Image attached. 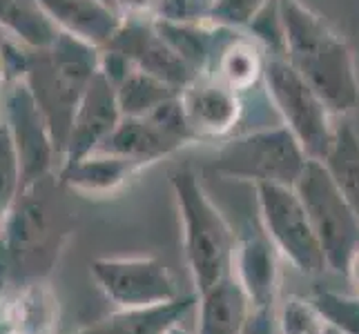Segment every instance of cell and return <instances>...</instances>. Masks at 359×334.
I'll return each mask as SVG.
<instances>
[{
    "label": "cell",
    "instance_id": "obj_33",
    "mask_svg": "<svg viewBox=\"0 0 359 334\" xmlns=\"http://www.w3.org/2000/svg\"><path fill=\"white\" fill-rule=\"evenodd\" d=\"M326 334H341L337 328H332V326H328V330H326Z\"/></svg>",
    "mask_w": 359,
    "mask_h": 334
},
{
    "label": "cell",
    "instance_id": "obj_10",
    "mask_svg": "<svg viewBox=\"0 0 359 334\" xmlns=\"http://www.w3.org/2000/svg\"><path fill=\"white\" fill-rule=\"evenodd\" d=\"M121 118L123 111L118 105L116 88L98 71L81 96L76 111H74L58 169L101 150L105 141L118 127Z\"/></svg>",
    "mask_w": 359,
    "mask_h": 334
},
{
    "label": "cell",
    "instance_id": "obj_25",
    "mask_svg": "<svg viewBox=\"0 0 359 334\" xmlns=\"http://www.w3.org/2000/svg\"><path fill=\"white\" fill-rule=\"evenodd\" d=\"M20 190H22L20 158L7 125L0 118V218L14 205Z\"/></svg>",
    "mask_w": 359,
    "mask_h": 334
},
{
    "label": "cell",
    "instance_id": "obj_27",
    "mask_svg": "<svg viewBox=\"0 0 359 334\" xmlns=\"http://www.w3.org/2000/svg\"><path fill=\"white\" fill-rule=\"evenodd\" d=\"M268 3L270 0H212L208 18L224 27L245 32L248 25Z\"/></svg>",
    "mask_w": 359,
    "mask_h": 334
},
{
    "label": "cell",
    "instance_id": "obj_16",
    "mask_svg": "<svg viewBox=\"0 0 359 334\" xmlns=\"http://www.w3.org/2000/svg\"><path fill=\"white\" fill-rule=\"evenodd\" d=\"M0 316L16 334H60V301L45 279L20 283L0 305Z\"/></svg>",
    "mask_w": 359,
    "mask_h": 334
},
{
    "label": "cell",
    "instance_id": "obj_21",
    "mask_svg": "<svg viewBox=\"0 0 359 334\" xmlns=\"http://www.w3.org/2000/svg\"><path fill=\"white\" fill-rule=\"evenodd\" d=\"M0 32L29 49H47L60 34L39 0H0Z\"/></svg>",
    "mask_w": 359,
    "mask_h": 334
},
{
    "label": "cell",
    "instance_id": "obj_3",
    "mask_svg": "<svg viewBox=\"0 0 359 334\" xmlns=\"http://www.w3.org/2000/svg\"><path fill=\"white\" fill-rule=\"evenodd\" d=\"M98 47L63 32L47 49H32L29 71L25 81L52 127L58 160L63 156L76 105L98 74Z\"/></svg>",
    "mask_w": 359,
    "mask_h": 334
},
{
    "label": "cell",
    "instance_id": "obj_35",
    "mask_svg": "<svg viewBox=\"0 0 359 334\" xmlns=\"http://www.w3.org/2000/svg\"><path fill=\"white\" fill-rule=\"evenodd\" d=\"M9 334H16V332H9Z\"/></svg>",
    "mask_w": 359,
    "mask_h": 334
},
{
    "label": "cell",
    "instance_id": "obj_1",
    "mask_svg": "<svg viewBox=\"0 0 359 334\" xmlns=\"http://www.w3.org/2000/svg\"><path fill=\"white\" fill-rule=\"evenodd\" d=\"M283 22V58L324 98L335 116L359 105V76L351 45L302 0H277Z\"/></svg>",
    "mask_w": 359,
    "mask_h": 334
},
{
    "label": "cell",
    "instance_id": "obj_7",
    "mask_svg": "<svg viewBox=\"0 0 359 334\" xmlns=\"http://www.w3.org/2000/svg\"><path fill=\"white\" fill-rule=\"evenodd\" d=\"M255 194L264 232L275 243L279 254L302 274L315 277L328 270L321 243L294 188L262 183L255 185Z\"/></svg>",
    "mask_w": 359,
    "mask_h": 334
},
{
    "label": "cell",
    "instance_id": "obj_12",
    "mask_svg": "<svg viewBox=\"0 0 359 334\" xmlns=\"http://www.w3.org/2000/svg\"><path fill=\"white\" fill-rule=\"evenodd\" d=\"M109 45L121 49L134 67L158 76L179 90L196 78V74L185 65V60L158 34L154 20H123Z\"/></svg>",
    "mask_w": 359,
    "mask_h": 334
},
{
    "label": "cell",
    "instance_id": "obj_9",
    "mask_svg": "<svg viewBox=\"0 0 359 334\" xmlns=\"http://www.w3.org/2000/svg\"><path fill=\"white\" fill-rule=\"evenodd\" d=\"M90 274L103 296L118 310H145L179 299L172 272L154 256L96 258Z\"/></svg>",
    "mask_w": 359,
    "mask_h": 334
},
{
    "label": "cell",
    "instance_id": "obj_4",
    "mask_svg": "<svg viewBox=\"0 0 359 334\" xmlns=\"http://www.w3.org/2000/svg\"><path fill=\"white\" fill-rule=\"evenodd\" d=\"M308 154L286 125L264 127L232 136L219 147L210 169L219 176L252 185H290L299 181Z\"/></svg>",
    "mask_w": 359,
    "mask_h": 334
},
{
    "label": "cell",
    "instance_id": "obj_5",
    "mask_svg": "<svg viewBox=\"0 0 359 334\" xmlns=\"http://www.w3.org/2000/svg\"><path fill=\"white\" fill-rule=\"evenodd\" d=\"M262 83L270 105L281 118V125L294 134L308 158L324 160L337 134V125L332 123L335 114L328 109L324 98L283 56H268Z\"/></svg>",
    "mask_w": 359,
    "mask_h": 334
},
{
    "label": "cell",
    "instance_id": "obj_22",
    "mask_svg": "<svg viewBox=\"0 0 359 334\" xmlns=\"http://www.w3.org/2000/svg\"><path fill=\"white\" fill-rule=\"evenodd\" d=\"M321 163L359 218V134L351 125H339Z\"/></svg>",
    "mask_w": 359,
    "mask_h": 334
},
{
    "label": "cell",
    "instance_id": "obj_20",
    "mask_svg": "<svg viewBox=\"0 0 359 334\" xmlns=\"http://www.w3.org/2000/svg\"><path fill=\"white\" fill-rule=\"evenodd\" d=\"M196 301L199 294H185L165 305L145 307V310H118L85 328L81 334H163L168 328L179 323Z\"/></svg>",
    "mask_w": 359,
    "mask_h": 334
},
{
    "label": "cell",
    "instance_id": "obj_13",
    "mask_svg": "<svg viewBox=\"0 0 359 334\" xmlns=\"http://www.w3.org/2000/svg\"><path fill=\"white\" fill-rule=\"evenodd\" d=\"M145 167L150 165L143 163V160L107 150H96L76 160V163L63 165L56 172V179L58 185H63L69 192L90 196V199L92 196L94 199H105V196L118 194Z\"/></svg>",
    "mask_w": 359,
    "mask_h": 334
},
{
    "label": "cell",
    "instance_id": "obj_30",
    "mask_svg": "<svg viewBox=\"0 0 359 334\" xmlns=\"http://www.w3.org/2000/svg\"><path fill=\"white\" fill-rule=\"evenodd\" d=\"M243 334H277L275 307H252Z\"/></svg>",
    "mask_w": 359,
    "mask_h": 334
},
{
    "label": "cell",
    "instance_id": "obj_28",
    "mask_svg": "<svg viewBox=\"0 0 359 334\" xmlns=\"http://www.w3.org/2000/svg\"><path fill=\"white\" fill-rule=\"evenodd\" d=\"M212 0H158V20H203L210 16Z\"/></svg>",
    "mask_w": 359,
    "mask_h": 334
},
{
    "label": "cell",
    "instance_id": "obj_24",
    "mask_svg": "<svg viewBox=\"0 0 359 334\" xmlns=\"http://www.w3.org/2000/svg\"><path fill=\"white\" fill-rule=\"evenodd\" d=\"M279 334H326L328 321L319 312L313 299L288 296L275 307Z\"/></svg>",
    "mask_w": 359,
    "mask_h": 334
},
{
    "label": "cell",
    "instance_id": "obj_15",
    "mask_svg": "<svg viewBox=\"0 0 359 334\" xmlns=\"http://www.w3.org/2000/svg\"><path fill=\"white\" fill-rule=\"evenodd\" d=\"M39 5L58 32L76 36L98 49L112 43L123 25L118 11L103 0H39Z\"/></svg>",
    "mask_w": 359,
    "mask_h": 334
},
{
    "label": "cell",
    "instance_id": "obj_8",
    "mask_svg": "<svg viewBox=\"0 0 359 334\" xmlns=\"http://www.w3.org/2000/svg\"><path fill=\"white\" fill-rule=\"evenodd\" d=\"M0 118L7 125L20 158L22 190L56 176L60 163L58 147L27 81L7 83L3 88Z\"/></svg>",
    "mask_w": 359,
    "mask_h": 334
},
{
    "label": "cell",
    "instance_id": "obj_6",
    "mask_svg": "<svg viewBox=\"0 0 359 334\" xmlns=\"http://www.w3.org/2000/svg\"><path fill=\"white\" fill-rule=\"evenodd\" d=\"M294 192L299 194L311 218L328 270L348 274L351 261L359 252V218L321 160H308L299 181L294 183Z\"/></svg>",
    "mask_w": 359,
    "mask_h": 334
},
{
    "label": "cell",
    "instance_id": "obj_26",
    "mask_svg": "<svg viewBox=\"0 0 359 334\" xmlns=\"http://www.w3.org/2000/svg\"><path fill=\"white\" fill-rule=\"evenodd\" d=\"M313 301L332 328L341 334H359V296L324 290L317 292Z\"/></svg>",
    "mask_w": 359,
    "mask_h": 334
},
{
    "label": "cell",
    "instance_id": "obj_18",
    "mask_svg": "<svg viewBox=\"0 0 359 334\" xmlns=\"http://www.w3.org/2000/svg\"><path fill=\"white\" fill-rule=\"evenodd\" d=\"M268 54L248 32H237L219 52L210 76L226 83L234 92L252 90L264 81Z\"/></svg>",
    "mask_w": 359,
    "mask_h": 334
},
{
    "label": "cell",
    "instance_id": "obj_29",
    "mask_svg": "<svg viewBox=\"0 0 359 334\" xmlns=\"http://www.w3.org/2000/svg\"><path fill=\"white\" fill-rule=\"evenodd\" d=\"M114 9L123 20H154L158 0H114Z\"/></svg>",
    "mask_w": 359,
    "mask_h": 334
},
{
    "label": "cell",
    "instance_id": "obj_34",
    "mask_svg": "<svg viewBox=\"0 0 359 334\" xmlns=\"http://www.w3.org/2000/svg\"><path fill=\"white\" fill-rule=\"evenodd\" d=\"M103 3H107V5H112V7H114V0H103Z\"/></svg>",
    "mask_w": 359,
    "mask_h": 334
},
{
    "label": "cell",
    "instance_id": "obj_32",
    "mask_svg": "<svg viewBox=\"0 0 359 334\" xmlns=\"http://www.w3.org/2000/svg\"><path fill=\"white\" fill-rule=\"evenodd\" d=\"M163 334H188V332H185L183 328H181V321H179V323H175V326H172V328H168Z\"/></svg>",
    "mask_w": 359,
    "mask_h": 334
},
{
    "label": "cell",
    "instance_id": "obj_11",
    "mask_svg": "<svg viewBox=\"0 0 359 334\" xmlns=\"http://www.w3.org/2000/svg\"><path fill=\"white\" fill-rule=\"evenodd\" d=\"M179 101L194 141L228 139L243 114L241 94L210 74L192 78L181 90Z\"/></svg>",
    "mask_w": 359,
    "mask_h": 334
},
{
    "label": "cell",
    "instance_id": "obj_31",
    "mask_svg": "<svg viewBox=\"0 0 359 334\" xmlns=\"http://www.w3.org/2000/svg\"><path fill=\"white\" fill-rule=\"evenodd\" d=\"M348 277L353 279V283L359 288V252L355 254V258L351 261V267H348Z\"/></svg>",
    "mask_w": 359,
    "mask_h": 334
},
{
    "label": "cell",
    "instance_id": "obj_23",
    "mask_svg": "<svg viewBox=\"0 0 359 334\" xmlns=\"http://www.w3.org/2000/svg\"><path fill=\"white\" fill-rule=\"evenodd\" d=\"M181 94L179 88L152 76L139 67H134L128 78L116 88L118 105L123 116H147L158 105H163Z\"/></svg>",
    "mask_w": 359,
    "mask_h": 334
},
{
    "label": "cell",
    "instance_id": "obj_14",
    "mask_svg": "<svg viewBox=\"0 0 359 334\" xmlns=\"http://www.w3.org/2000/svg\"><path fill=\"white\" fill-rule=\"evenodd\" d=\"M279 250L266 232L237 239L234 277L243 286L252 307H277Z\"/></svg>",
    "mask_w": 359,
    "mask_h": 334
},
{
    "label": "cell",
    "instance_id": "obj_19",
    "mask_svg": "<svg viewBox=\"0 0 359 334\" xmlns=\"http://www.w3.org/2000/svg\"><path fill=\"white\" fill-rule=\"evenodd\" d=\"M101 150L123 154L143 163L152 165L156 160L165 158L181 150L177 141L161 130L152 118L147 116H123L114 134L105 141Z\"/></svg>",
    "mask_w": 359,
    "mask_h": 334
},
{
    "label": "cell",
    "instance_id": "obj_2",
    "mask_svg": "<svg viewBox=\"0 0 359 334\" xmlns=\"http://www.w3.org/2000/svg\"><path fill=\"white\" fill-rule=\"evenodd\" d=\"M170 185L181 221L185 261L196 294H201L234 274L237 237L192 169L175 172Z\"/></svg>",
    "mask_w": 359,
    "mask_h": 334
},
{
    "label": "cell",
    "instance_id": "obj_17",
    "mask_svg": "<svg viewBox=\"0 0 359 334\" xmlns=\"http://www.w3.org/2000/svg\"><path fill=\"white\" fill-rule=\"evenodd\" d=\"M196 334H243L252 303L237 277H228L199 294Z\"/></svg>",
    "mask_w": 359,
    "mask_h": 334
}]
</instances>
